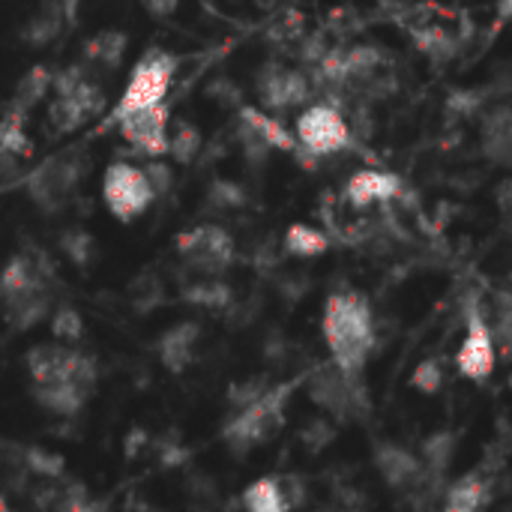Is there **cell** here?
Segmentation results:
<instances>
[{"instance_id":"6da1fadb","label":"cell","mask_w":512,"mask_h":512,"mask_svg":"<svg viewBox=\"0 0 512 512\" xmlns=\"http://www.w3.org/2000/svg\"><path fill=\"white\" fill-rule=\"evenodd\" d=\"M321 333L330 348V363L348 375H363L375 348V315L363 294L336 291L324 303Z\"/></svg>"},{"instance_id":"7a4b0ae2","label":"cell","mask_w":512,"mask_h":512,"mask_svg":"<svg viewBox=\"0 0 512 512\" xmlns=\"http://www.w3.org/2000/svg\"><path fill=\"white\" fill-rule=\"evenodd\" d=\"M297 381L294 384H276V387H267L255 402H249L246 408H240L222 429V441L234 450V453H249L267 441H273L282 426H285V408H288V399L294 393Z\"/></svg>"},{"instance_id":"3957f363","label":"cell","mask_w":512,"mask_h":512,"mask_svg":"<svg viewBox=\"0 0 512 512\" xmlns=\"http://www.w3.org/2000/svg\"><path fill=\"white\" fill-rule=\"evenodd\" d=\"M306 393L330 420L348 423V420H360L369 414V396H366L363 378L342 372L336 363H324L315 372H309Z\"/></svg>"},{"instance_id":"277c9868","label":"cell","mask_w":512,"mask_h":512,"mask_svg":"<svg viewBox=\"0 0 512 512\" xmlns=\"http://www.w3.org/2000/svg\"><path fill=\"white\" fill-rule=\"evenodd\" d=\"M294 135H297V156L306 162L342 153L351 147V126L342 117L339 108L327 105V102H315L309 108L300 111L297 123H294Z\"/></svg>"},{"instance_id":"5b68a950","label":"cell","mask_w":512,"mask_h":512,"mask_svg":"<svg viewBox=\"0 0 512 512\" xmlns=\"http://www.w3.org/2000/svg\"><path fill=\"white\" fill-rule=\"evenodd\" d=\"M177 63L180 60L174 54H168V51H159V48L147 51L135 63V69L129 75V84H126L120 102L111 111V120L117 123L120 117H126L132 111H141V108H150V105L165 102V90L171 87V78L177 72Z\"/></svg>"},{"instance_id":"8992f818","label":"cell","mask_w":512,"mask_h":512,"mask_svg":"<svg viewBox=\"0 0 512 512\" xmlns=\"http://www.w3.org/2000/svg\"><path fill=\"white\" fill-rule=\"evenodd\" d=\"M495 366H498V351H495V339H492V324L483 312L480 297L471 294L468 306H465V336L456 351V369L462 378L483 384L492 378Z\"/></svg>"},{"instance_id":"52a82bcc","label":"cell","mask_w":512,"mask_h":512,"mask_svg":"<svg viewBox=\"0 0 512 512\" xmlns=\"http://www.w3.org/2000/svg\"><path fill=\"white\" fill-rule=\"evenodd\" d=\"M27 372L30 387L60 384V381H78L87 387H96V363L90 354L66 348V345H33L27 351Z\"/></svg>"},{"instance_id":"ba28073f","label":"cell","mask_w":512,"mask_h":512,"mask_svg":"<svg viewBox=\"0 0 512 512\" xmlns=\"http://www.w3.org/2000/svg\"><path fill=\"white\" fill-rule=\"evenodd\" d=\"M102 198H105L114 219L132 222L156 201V192H153V186L141 168H135L129 162H114L105 168Z\"/></svg>"},{"instance_id":"9c48e42d","label":"cell","mask_w":512,"mask_h":512,"mask_svg":"<svg viewBox=\"0 0 512 512\" xmlns=\"http://www.w3.org/2000/svg\"><path fill=\"white\" fill-rule=\"evenodd\" d=\"M177 252L192 270L216 276L234 261V237L219 225H198L192 231L177 234Z\"/></svg>"},{"instance_id":"30bf717a","label":"cell","mask_w":512,"mask_h":512,"mask_svg":"<svg viewBox=\"0 0 512 512\" xmlns=\"http://www.w3.org/2000/svg\"><path fill=\"white\" fill-rule=\"evenodd\" d=\"M84 174V159L81 156H60L45 162L27 177V195L42 207V210H57L69 192L78 186Z\"/></svg>"},{"instance_id":"8fae6325","label":"cell","mask_w":512,"mask_h":512,"mask_svg":"<svg viewBox=\"0 0 512 512\" xmlns=\"http://www.w3.org/2000/svg\"><path fill=\"white\" fill-rule=\"evenodd\" d=\"M117 126H120V135L144 156H153V159L168 156V108H165V102L132 111L126 117H120Z\"/></svg>"},{"instance_id":"7c38bea8","label":"cell","mask_w":512,"mask_h":512,"mask_svg":"<svg viewBox=\"0 0 512 512\" xmlns=\"http://www.w3.org/2000/svg\"><path fill=\"white\" fill-rule=\"evenodd\" d=\"M105 105L102 90L93 81H81L72 93H54L51 105H48V117L54 123L57 132H72L78 129L84 120H90L93 114H99Z\"/></svg>"},{"instance_id":"4fadbf2b","label":"cell","mask_w":512,"mask_h":512,"mask_svg":"<svg viewBox=\"0 0 512 512\" xmlns=\"http://www.w3.org/2000/svg\"><path fill=\"white\" fill-rule=\"evenodd\" d=\"M402 189H405V183L399 174L381 171V168H360L345 183V201L354 210H369L375 204H387V201L399 198Z\"/></svg>"},{"instance_id":"5bb4252c","label":"cell","mask_w":512,"mask_h":512,"mask_svg":"<svg viewBox=\"0 0 512 512\" xmlns=\"http://www.w3.org/2000/svg\"><path fill=\"white\" fill-rule=\"evenodd\" d=\"M258 93L264 108L270 111H285V108H297L309 99V81L303 72L297 69H285V66H267L261 69L258 78Z\"/></svg>"},{"instance_id":"9a60e30c","label":"cell","mask_w":512,"mask_h":512,"mask_svg":"<svg viewBox=\"0 0 512 512\" xmlns=\"http://www.w3.org/2000/svg\"><path fill=\"white\" fill-rule=\"evenodd\" d=\"M375 468L381 480L393 492H414L423 480V465L420 456L411 453L408 447H399L393 441H378L375 447Z\"/></svg>"},{"instance_id":"2e32d148","label":"cell","mask_w":512,"mask_h":512,"mask_svg":"<svg viewBox=\"0 0 512 512\" xmlns=\"http://www.w3.org/2000/svg\"><path fill=\"white\" fill-rule=\"evenodd\" d=\"M201 339V327L195 321H180L171 330L162 333L159 339V360L168 372L183 375L189 369V363L195 360V348Z\"/></svg>"},{"instance_id":"e0dca14e","label":"cell","mask_w":512,"mask_h":512,"mask_svg":"<svg viewBox=\"0 0 512 512\" xmlns=\"http://www.w3.org/2000/svg\"><path fill=\"white\" fill-rule=\"evenodd\" d=\"M456 450H459V438L456 432L450 429H441V432H432L423 444H420V465H423V480L432 486V489H441L453 459H456Z\"/></svg>"},{"instance_id":"ac0fdd59","label":"cell","mask_w":512,"mask_h":512,"mask_svg":"<svg viewBox=\"0 0 512 512\" xmlns=\"http://www.w3.org/2000/svg\"><path fill=\"white\" fill-rule=\"evenodd\" d=\"M30 393H33V399H36L45 411H51V414H57V417H75V414L87 405L93 387L78 384V381H60V384L30 387Z\"/></svg>"},{"instance_id":"d6986e66","label":"cell","mask_w":512,"mask_h":512,"mask_svg":"<svg viewBox=\"0 0 512 512\" xmlns=\"http://www.w3.org/2000/svg\"><path fill=\"white\" fill-rule=\"evenodd\" d=\"M486 504H489V483L483 480L480 471H471L444 489L438 512H483Z\"/></svg>"},{"instance_id":"ffe728a7","label":"cell","mask_w":512,"mask_h":512,"mask_svg":"<svg viewBox=\"0 0 512 512\" xmlns=\"http://www.w3.org/2000/svg\"><path fill=\"white\" fill-rule=\"evenodd\" d=\"M240 123H246L252 132H258L270 150H282V153H294L297 150V135L279 117H273V114H267L261 108L240 105Z\"/></svg>"},{"instance_id":"44dd1931","label":"cell","mask_w":512,"mask_h":512,"mask_svg":"<svg viewBox=\"0 0 512 512\" xmlns=\"http://www.w3.org/2000/svg\"><path fill=\"white\" fill-rule=\"evenodd\" d=\"M483 150L492 162L512 168V108H495L483 123Z\"/></svg>"},{"instance_id":"7402d4cb","label":"cell","mask_w":512,"mask_h":512,"mask_svg":"<svg viewBox=\"0 0 512 512\" xmlns=\"http://www.w3.org/2000/svg\"><path fill=\"white\" fill-rule=\"evenodd\" d=\"M42 276H45V273H42V267H39L33 258L15 255V258L3 267V273H0V294H3V300L30 294V291H36V288H45V285H42Z\"/></svg>"},{"instance_id":"603a6c76","label":"cell","mask_w":512,"mask_h":512,"mask_svg":"<svg viewBox=\"0 0 512 512\" xmlns=\"http://www.w3.org/2000/svg\"><path fill=\"white\" fill-rule=\"evenodd\" d=\"M126 45H129V36L126 33H120V30H99L96 36H90L84 42V57L90 63H96V66L117 69L123 63Z\"/></svg>"},{"instance_id":"cb8c5ba5","label":"cell","mask_w":512,"mask_h":512,"mask_svg":"<svg viewBox=\"0 0 512 512\" xmlns=\"http://www.w3.org/2000/svg\"><path fill=\"white\" fill-rule=\"evenodd\" d=\"M48 303L51 300H48L45 288L12 297V300H6V321L12 324V330H30L48 315Z\"/></svg>"},{"instance_id":"d4e9b609","label":"cell","mask_w":512,"mask_h":512,"mask_svg":"<svg viewBox=\"0 0 512 512\" xmlns=\"http://www.w3.org/2000/svg\"><path fill=\"white\" fill-rule=\"evenodd\" d=\"M285 252L291 258H318L330 249V237L315 228V225H306V222H294L288 231H285V240H282Z\"/></svg>"},{"instance_id":"484cf974","label":"cell","mask_w":512,"mask_h":512,"mask_svg":"<svg viewBox=\"0 0 512 512\" xmlns=\"http://www.w3.org/2000/svg\"><path fill=\"white\" fill-rule=\"evenodd\" d=\"M243 507L246 512H291L285 501V489L276 477H261L243 492Z\"/></svg>"},{"instance_id":"4316f807","label":"cell","mask_w":512,"mask_h":512,"mask_svg":"<svg viewBox=\"0 0 512 512\" xmlns=\"http://www.w3.org/2000/svg\"><path fill=\"white\" fill-rule=\"evenodd\" d=\"M51 81H54V72H51L48 66H33V69L18 81V87H15V96H12V105H9V108H15V111H24V114H27L33 105H39V102L48 96Z\"/></svg>"},{"instance_id":"83f0119b","label":"cell","mask_w":512,"mask_h":512,"mask_svg":"<svg viewBox=\"0 0 512 512\" xmlns=\"http://www.w3.org/2000/svg\"><path fill=\"white\" fill-rule=\"evenodd\" d=\"M24 111L6 108V114L0 117V150L9 156H27L30 153V138L24 129Z\"/></svg>"},{"instance_id":"f1b7e54d","label":"cell","mask_w":512,"mask_h":512,"mask_svg":"<svg viewBox=\"0 0 512 512\" xmlns=\"http://www.w3.org/2000/svg\"><path fill=\"white\" fill-rule=\"evenodd\" d=\"M183 300L201 309H228L234 294L225 282L219 279H207V282H195L189 288H183Z\"/></svg>"},{"instance_id":"f546056e","label":"cell","mask_w":512,"mask_h":512,"mask_svg":"<svg viewBox=\"0 0 512 512\" xmlns=\"http://www.w3.org/2000/svg\"><path fill=\"white\" fill-rule=\"evenodd\" d=\"M198 150H201V132H198L192 123L180 120V123L174 126V132L168 135V156H171L177 165H189V162L198 156Z\"/></svg>"},{"instance_id":"4dcf8cb0","label":"cell","mask_w":512,"mask_h":512,"mask_svg":"<svg viewBox=\"0 0 512 512\" xmlns=\"http://www.w3.org/2000/svg\"><path fill=\"white\" fill-rule=\"evenodd\" d=\"M492 339H495V351L498 360L512 366V300L501 297L495 306V321H492Z\"/></svg>"},{"instance_id":"1f68e13d","label":"cell","mask_w":512,"mask_h":512,"mask_svg":"<svg viewBox=\"0 0 512 512\" xmlns=\"http://www.w3.org/2000/svg\"><path fill=\"white\" fill-rule=\"evenodd\" d=\"M24 465L33 474L45 477V480H60L66 474V459L60 453L45 450V447H27L24 450Z\"/></svg>"},{"instance_id":"d6a6232c","label":"cell","mask_w":512,"mask_h":512,"mask_svg":"<svg viewBox=\"0 0 512 512\" xmlns=\"http://www.w3.org/2000/svg\"><path fill=\"white\" fill-rule=\"evenodd\" d=\"M411 390H417V393H423V396H438L441 393V387H444V363L441 360H435V357H429V360H423L414 372H411Z\"/></svg>"},{"instance_id":"836d02e7","label":"cell","mask_w":512,"mask_h":512,"mask_svg":"<svg viewBox=\"0 0 512 512\" xmlns=\"http://www.w3.org/2000/svg\"><path fill=\"white\" fill-rule=\"evenodd\" d=\"M51 336L57 342H69V345L78 342L84 336V321H81L78 309H72V306L54 309V315H51Z\"/></svg>"},{"instance_id":"e575fe53","label":"cell","mask_w":512,"mask_h":512,"mask_svg":"<svg viewBox=\"0 0 512 512\" xmlns=\"http://www.w3.org/2000/svg\"><path fill=\"white\" fill-rule=\"evenodd\" d=\"M60 249H63V255H66L75 267H87L90 258H93V237H90L87 231H81V228L66 231V234L60 237Z\"/></svg>"},{"instance_id":"d590c367","label":"cell","mask_w":512,"mask_h":512,"mask_svg":"<svg viewBox=\"0 0 512 512\" xmlns=\"http://www.w3.org/2000/svg\"><path fill=\"white\" fill-rule=\"evenodd\" d=\"M60 33V15H57V9H45V12H39L30 24H27V30H24V39L30 42V45H45V42H51L54 36Z\"/></svg>"},{"instance_id":"8d00e7d4","label":"cell","mask_w":512,"mask_h":512,"mask_svg":"<svg viewBox=\"0 0 512 512\" xmlns=\"http://www.w3.org/2000/svg\"><path fill=\"white\" fill-rule=\"evenodd\" d=\"M333 438H336V429H333V423L330 420H312L306 429H303V444L312 450V453H321L324 447H330L333 444Z\"/></svg>"},{"instance_id":"74e56055","label":"cell","mask_w":512,"mask_h":512,"mask_svg":"<svg viewBox=\"0 0 512 512\" xmlns=\"http://www.w3.org/2000/svg\"><path fill=\"white\" fill-rule=\"evenodd\" d=\"M210 201L216 207H243L246 204V189L231 183V180H216L210 186Z\"/></svg>"},{"instance_id":"f35d334b","label":"cell","mask_w":512,"mask_h":512,"mask_svg":"<svg viewBox=\"0 0 512 512\" xmlns=\"http://www.w3.org/2000/svg\"><path fill=\"white\" fill-rule=\"evenodd\" d=\"M63 512H108L105 501H90L81 486H69L63 492Z\"/></svg>"},{"instance_id":"ab89813d","label":"cell","mask_w":512,"mask_h":512,"mask_svg":"<svg viewBox=\"0 0 512 512\" xmlns=\"http://www.w3.org/2000/svg\"><path fill=\"white\" fill-rule=\"evenodd\" d=\"M264 390H267V381L255 378V381L234 384V387H231V393H228V399H231V405H240V408H246V405H249V402H255V399H258Z\"/></svg>"},{"instance_id":"60d3db41","label":"cell","mask_w":512,"mask_h":512,"mask_svg":"<svg viewBox=\"0 0 512 512\" xmlns=\"http://www.w3.org/2000/svg\"><path fill=\"white\" fill-rule=\"evenodd\" d=\"M141 171L147 174V180H150V186H153L156 198H159V195H165V192L171 189V168H168V165H162V162H150V165H144Z\"/></svg>"},{"instance_id":"b9f144b4","label":"cell","mask_w":512,"mask_h":512,"mask_svg":"<svg viewBox=\"0 0 512 512\" xmlns=\"http://www.w3.org/2000/svg\"><path fill=\"white\" fill-rule=\"evenodd\" d=\"M144 444H147V432L144 429H132V435L126 438V459H132Z\"/></svg>"},{"instance_id":"7bdbcfd3","label":"cell","mask_w":512,"mask_h":512,"mask_svg":"<svg viewBox=\"0 0 512 512\" xmlns=\"http://www.w3.org/2000/svg\"><path fill=\"white\" fill-rule=\"evenodd\" d=\"M498 21L501 24L512 21V0H498Z\"/></svg>"},{"instance_id":"ee69618b","label":"cell","mask_w":512,"mask_h":512,"mask_svg":"<svg viewBox=\"0 0 512 512\" xmlns=\"http://www.w3.org/2000/svg\"><path fill=\"white\" fill-rule=\"evenodd\" d=\"M9 168H15V156H9V153H3V150H0V177H3Z\"/></svg>"},{"instance_id":"f6af8a7d","label":"cell","mask_w":512,"mask_h":512,"mask_svg":"<svg viewBox=\"0 0 512 512\" xmlns=\"http://www.w3.org/2000/svg\"><path fill=\"white\" fill-rule=\"evenodd\" d=\"M0 512H9V507H6V498L0 495Z\"/></svg>"},{"instance_id":"bcb514c9","label":"cell","mask_w":512,"mask_h":512,"mask_svg":"<svg viewBox=\"0 0 512 512\" xmlns=\"http://www.w3.org/2000/svg\"><path fill=\"white\" fill-rule=\"evenodd\" d=\"M324 512H348V510H324Z\"/></svg>"},{"instance_id":"7dc6e473","label":"cell","mask_w":512,"mask_h":512,"mask_svg":"<svg viewBox=\"0 0 512 512\" xmlns=\"http://www.w3.org/2000/svg\"><path fill=\"white\" fill-rule=\"evenodd\" d=\"M507 384H510V390H512V372H510V381H507Z\"/></svg>"},{"instance_id":"c3c4849f","label":"cell","mask_w":512,"mask_h":512,"mask_svg":"<svg viewBox=\"0 0 512 512\" xmlns=\"http://www.w3.org/2000/svg\"><path fill=\"white\" fill-rule=\"evenodd\" d=\"M9 512H12V510H9Z\"/></svg>"}]
</instances>
